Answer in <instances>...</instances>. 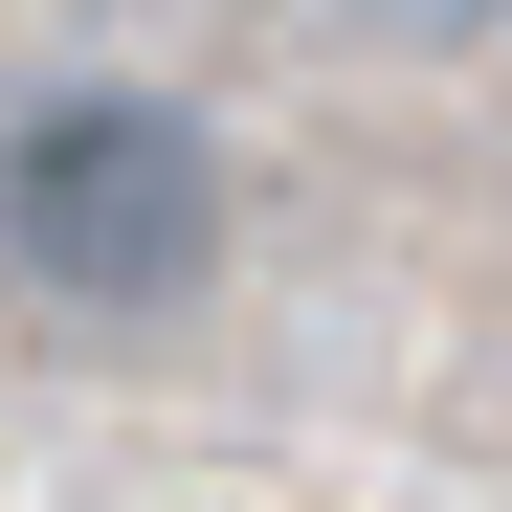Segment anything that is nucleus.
<instances>
[{
  "label": "nucleus",
  "instance_id": "nucleus-1",
  "mask_svg": "<svg viewBox=\"0 0 512 512\" xmlns=\"http://www.w3.org/2000/svg\"><path fill=\"white\" fill-rule=\"evenodd\" d=\"M0 268L45 312H179L223 268V134L179 90H23L0 112Z\"/></svg>",
  "mask_w": 512,
  "mask_h": 512
},
{
  "label": "nucleus",
  "instance_id": "nucleus-2",
  "mask_svg": "<svg viewBox=\"0 0 512 512\" xmlns=\"http://www.w3.org/2000/svg\"><path fill=\"white\" fill-rule=\"evenodd\" d=\"M379 23H512V0H379Z\"/></svg>",
  "mask_w": 512,
  "mask_h": 512
}]
</instances>
